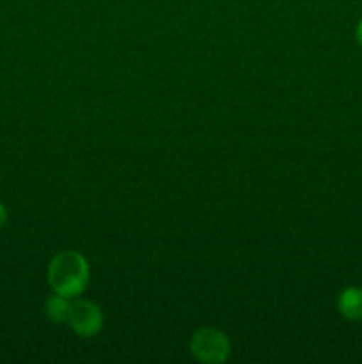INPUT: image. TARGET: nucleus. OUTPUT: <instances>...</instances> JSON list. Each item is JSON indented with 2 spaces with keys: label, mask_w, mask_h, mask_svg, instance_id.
<instances>
[{
  "label": "nucleus",
  "mask_w": 362,
  "mask_h": 364,
  "mask_svg": "<svg viewBox=\"0 0 362 364\" xmlns=\"http://www.w3.org/2000/svg\"><path fill=\"white\" fill-rule=\"evenodd\" d=\"M67 326L80 338L96 336L103 329L102 309L98 304H94L92 301H85V299L71 302Z\"/></svg>",
  "instance_id": "obj_3"
},
{
  "label": "nucleus",
  "mask_w": 362,
  "mask_h": 364,
  "mask_svg": "<svg viewBox=\"0 0 362 364\" xmlns=\"http://www.w3.org/2000/svg\"><path fill=\"white\" fill-rule=\"evenodd\" d=\"M190 352L197 361L204 364H220L227 361L231 354V343L226 334L213 327H202L195 331L190 340Z\"/></svg>",
  "instance_id": "obj_2"
},
{
  "label": "nucleus",
  "mask_w": 362,
  "mask_h": 364,
  "mask_svg": "<svg viewBox=\"0 0 362 364\" xmlns=\"http://www.w3.org/2000/svg\"><path fill=\"white\" fill-rule=\"evenodd\" d=\"M71 299L62 297L59 294H53L45 304V315L52 323H67L71 309Z\"/></svg>",
  "instance_id": "obj_5"
},
{
  "label": "nucleus",
  "mask_w": 362,
  "mask_h": 364,
  "mask_svg": "<svg viewBox=\"0 0 362 364\" xmlns=\"http://www.w3.org/2000/svg\"><path fill=\"white\" fill-rule=\"evenodd\" d=\"M337 309L346 320H361L362 318V288H346L341 291L337 299Z\"/></svg>",
  "instance_id": "obj_4"
},
{
  "label": "nucleus",
  "mask_w": 362,
  "mask_h": 364,
  "mask_svg": "<svg viewBox=\"0 0 362 364\" xmlns=\"http://www.w3.org/2000/svg\"><path fill=\"white\" fill-rule=\"evenodd\" d=\"M6 223H7V210H6V206L0 203V230L6 226Z\"/></svg>",
  "instance_id": "obj_6"
},
{
  "label": "nucleus",
  "mask_w": 362,
  "mask_h": 364,
  "mask_svg": "<svg viewBox=\"0 0 362 364\" xmlns=\"http://www.w3.org/2000/svg\"><path fill=\"white\" fill-rule=\"evenodd\" d=\"M48 284L53 294L75 301L85 291L91 277V267L85 256L77 251H62L48 265Z\"/></svg>",
  "instance_id": "obj_1"
},
{
  "label": "nucleus",
  "mask_w": 362,
  "mask_h": 364,
  "mask_svg": "<svg viewBox=\"0 0 362 364\" xmlns=\"http://www.w3.org/2000/svg\"><path fill=\"white\" fill-rule=\"evenodd\" d=\"M357 41L361 43V46H362V20H361V23H358V27H357Z\"/></svg>",
  "instance_id": "obj_7"
}]
</instances>
